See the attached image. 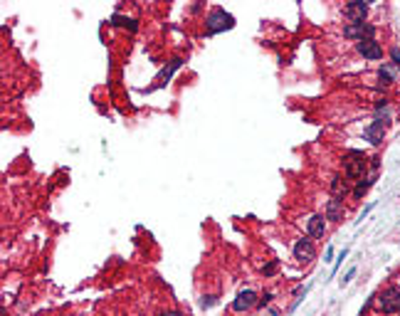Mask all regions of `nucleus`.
Wrapping results in <instances>:
<instances>
[{
	"mask_svg": "<svg viewBox=\"0 0 400 316\" xmlns=\"http://www.w3.org/2000/svg\"><path fill=\"white\" fill-rule=\"evenodd\" d=\"M205 25H208V32H210V35H218V32H222V30H232V28H235V18H232L230 12H225L222 8H215V10L208 15Z\"/></svg>",
	"mask_w": 400,
	"mask_h": 316,
	"instance_id": "obj_1",
	"label": "nucleus"
},
{
	"mask_svg": "<svg viewBox=\"0 0 400 316\" xmlns=\"http://www.w3.org/2000/svg\"><path fill=\"white\" fill-rule=\"evenodd\" d=\"M366 166H368V158L363 156L360 151H348V154L344 156V168H346V176H348V178H363Z\"/></svg>",
	"mask_w": 400,
	"mask_h": 316,
	"instance_id": "obj_2",
	"label": "nucleus"
},
{
	"mask_svg": "<svg viewBox=\"0 0 400 316\" xmlns=\"http://www.w3.org/2000/svg\"><path fill=\"white\" fill-rule=\"evenodd\" d=\"M380 309L383 314H398L400 312V289L390 286L380 294Z\"/></svg>",
	"mask_w": 400,
	"mask_h": 316,
	"instance_id": "obj_3",
	"label": "nucleus"
},
{
	"mask_svg": "<svg viewBox=\"0 0 400 316\" xmlns=\"http://www.w3.org/2000/svg\"><path fill=\"white\" fill-rule=\"evenodd\" d=\"M344 35L346 38H354V40H373V35H376V28L373 25H368V22H348L346 28H344Z\"/></svg>",
	"mask_w": 400,
	"mask_h": 316,
	"instance_id": "obj_4",
	"label": "nucleus"
},
{
	"mask_svg": "<svg viewBox=\"0 0 400 316\" xmlns=\"http://www.w3.org/2000/svg\"><path fill=\"white\" fill-rule=\"evenodd\" d=\"M294 257H296V262H302V264H309V262L316 257L314 242H312V240H299V242L294 244Z\"/></svg>",
	"mask_w": 400,
	"mask_h": 316,
	"instance_id": "obj_5",
	"label": "nucleus"
},
{
	"mask_svg": "<svg viewBox=\"0 0 400 316\" xmlns=\"http://www.w3.org/2000/svg\"><path fill=\"white\" fill-rule=\"evenodd\" d=\"M356 50L366 60H380L383 57V47L376 40H360V42H356Z\"/></svg>",
	"mask_w": 400,
	"mask_h": 316,
	"instance_id": "obj_6",
	"label": "nucleus"
},
{
	"mask_svg": "<svg viewBox=\"0 0 400 316\" xmlns=\"http://www.w3.org/2000/svg\"><path fill=\"white\" fill-rule=\"evenodd\" d=\"M346 18L351 20V25L354 22H363V18H366V12H368V2H363V0H351L348 5H346Z\"/></svg>",
	"mask_w": 400,
	"mask_h": 316,
	"instance_id": "obj_7",
	"label": "nucleus"
},
{
	"mask_svg": "<svg viewBox=\"0 0 400 316\" xmlns=\"http://www.w3.org/2000/svg\"><path fill=\"white\" fill-rule=\"evenodd\" d=\"M386 126H388V124H386V121H380V118H378V121H373V124L366 128V141H370L373 146H380V144H383V138H386Z\"/></svg>",
	"mask_w": 400,
	"mask_h": 316,
	"instance_id": "obj_8",
	"label": "nucleus"
},
{
	"mask_svg": "<svg viewBox=\"0 0 400 316\" xmlns=\"http://www.w3.org/2000/svg\"><path fill=\"white\" fill-rule=\"evenodd\" d=\"M257 302H260V299H257V294H254V292H250V289H244V292H240V294H238V299L232 302V309L242 314V312L252 309Z\"/></svg>",
	"mask_w": 400,
	"mask_h": 316,
	"instance_id": "obj_9",
	"label": "nucleus"
},
{
	"mask_svg": "<svg viewBox=\"0 0 400 316\" xmlns=\"http://www.w3.org/2000/svg\"><path fill=\"white\" fill-rule=\"evenodd\" d=\"M344 200H338V198H331L328 202H326V220H331V222H341L344 220Z\"/></svg>",
	"mask_w": 400,
	"mask_h": 316,
	"instance_id": "obj_10",
	"label": "nucleus"
},
{
	"mask_svg": "<svg viewBox=\"0 0 400 316\" xmlns=\"http://www.w3.org/2000/svg\"><path fill=\"white\" fill-rule=\"evenodd\" d=\"M180 64H183V60H180V57H173V60L168 62V67H163V70L158 72V82H160V84H163V82H168V79L173 77V72H176V70H180Z\"/></svg>",
	"mask_w": 400,
	"mask_h": 316,
	"instance_id": "obj_11",
	"label": "nucleus"
},
{
	"mask_svg": "<svg viewBox=\"0 0 400 316\" xmlns=\"http://www.w3.org/2000/svg\"><path fill=\"white\" fill-rule=\"evenodd\" d=\"M326 232V222H324V218L321 215H314L312 220H309V235L312 237H324Z\"/></svg>",
	"mask_w": 400,
	"mask_h": 316,
	"instance_id": "obj_12",
	"label": "nucleus"
},
{
	"mask_svg": "<svg viewBox=\"0 0 400 316\" xmlns=\"http://www.w3.org/2000/svg\"><path fill=\"white\" fill-rule=\"evenodd\" d=\"M331 193H334V198H338V200L348 193V186H346V180H344L341 176H334V178H331Z\"/></svg>",
	"mask_w": 400,
	"mask_h": 316,
	"instance_id": "obj_13",
	"label": "nucleus"
},
{
	"mask_svg": "<svg viewBox=\"0 0 400 316\" xmlns=\"http://www.w3.org/2000/svg\"><path fill=\"white\" fill-rule=\"evenodd\" d=\"M378 79H380V84H393V82H396V72H393V67H390V64H383V67H380V72H378Z\"/></svg>",
	"mask_w": 400,
	"mask_h": 316,
	"instance_id": "obj_14",
	"label": "nucleus"
},
{
	"mask_svg": "<svg viewBox=\"0 0 400 316\" xmlns=\"http://www.w3.org/2000/svg\"><path fill=\"white\" fill-rule=\"evenodd\" d=\"M112 25H119V28H126V25H128L131 32H136V28H138L136 20H128V18H124V15H114V18H112Z\"/></svg>",
	"mask_w": 400,
	"mask_h": 316,
	"instance_id": "obj_15",
	"label": "nucleus"
},
{
	"mask_svg": "<svg viewBox=\"0 0 400 316\" xmlns=\"http://www.w3.org/2000/svg\"><path fill=\"white\" fill-rule=\"evenodd\" d=\"M277 270H280V260H272L270 264H264V267H262V274L272 276V274H277Z\"/></svg>",
	"mask_w": 400,
	"mask_h": 316,
	"instance_id": "obj_16",
	"label": "nucleus"
},
{
	"mask_svg": "<svg viewBox=\"0 0 400 316\" xmlns=\"http://www.w3.org/2000/svg\"><path fill=\"white\" fill-rule=\"evenodd\" d=\"M270 302H272V292H267V294H264V296H262V299L257 302V306H267Z\"/></svg>",
	"mask_w": 400,
	"mask_h": 316,
	"instance_id": "obj_17",
	"label": "nucleus"
},
{
	"mask_svg": "<svg viewBox=\"0 0 400 316\" xmlns=\"http://www.w3.org/2000/svg\"><path fill=\"white\" fill-rule=\"evenodd\" d=\"M354 276H356V270H351L348 274H346V276H344V279H341V286H346V284H351V279H354Z\"/></svg>",
	"mask_w": 400,
	"mask_h": 316,
	"instance_id": "obj_18",
	"label": "nucleus"
},
{
	"mask_svg": "<svg viewBox=\"0 0 400 316\" xmlns=\"http://www.w3.org/2000/svg\"><path fill=\"white\" fill-rule=\"evenodd\" d=\"M346 254H348V250H344V252H341V254H338V262H336V264H334V272H336V270H338V264H341V262H344V260H346Z\"/></svg>",
	"mask_w": 400,
	"mask_h": 316,
	"instance_id": "obj_19",
	"label": "nucleus"
},
{
	"mask_svg": "<svg viewBox=\"0 0 400 316\" xmlns=\"http://www.w3.org/2000/svg\"><path fill=\"white\" fill-rule=\"evenodd\" d=\"M390 54H393V62H396V67L400 70V50H393Z\"/></svg>",
	"mask_w": 400,
	"mask_h": 316,
	"instance_id": "obj_20",
	"label": "nucleus"
},
{
	"mask_svg": "<svg viewBox=\"0 0 400 316\" xmlns=\"http://www.w3.org/2000/svg\"><path fill=\"white\" fill-rule=\"evenodd\" d=\"M212 304H215L212 296H205V299H202V306H212Z\"/></svg>",
	"mask_w": 400,
	"mask_h": 316,
	"instance_id": "obj_21",
	"label": "nucleus"
},
{
	"mask_svg": "<svg viewBox=\"0 0 400 316\" xmlns=\"http://www.w3.org/2000/svg\"><path fill=\"white\" fill-rule=\"evenodd\" d=\"M160 316H183V314H178V312H166V314H160Z\"/></svg>",
	"mask_w": 400,
	"mask_h": 316,
	"instance_id": "obj_22",
	"label": "nucleus"
}]
</instances>
